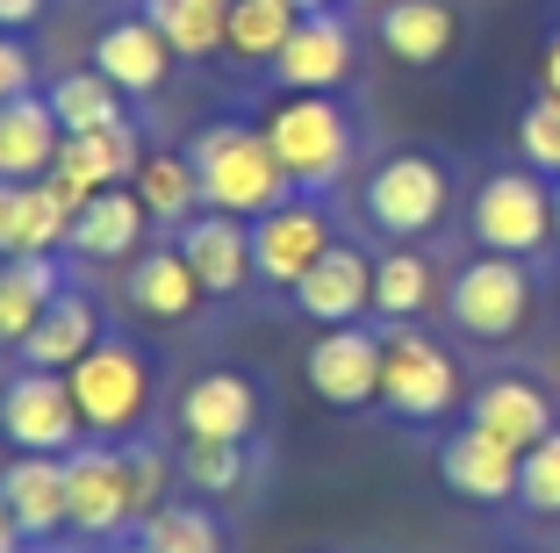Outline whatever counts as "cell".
I'll return each instance as SVG.
<instances>
[{
    "label": "cell",
    "mask_w": 560,
    "mask_h": 553,
    "mask_svg": "<svg viewBox=\"0 0 560 553\" xmlns=\"http://www.w3.org/2000/svg\"><path fill=\"white\" fill-rule=\"evenodd\" d=\"M259 130H266V145H273V159L288 165L295 195H330V187L352 173V159H360L352 115L330 94H280L273 108L259 115Z\"/></svg>",
    "instance_id": "obj_2"
},
{
    "label": "cell",
    "mask_w": 560,
    "mask_h": 553,
    "mask_svg": "<svg viewBox=\"0 0 560 553\" xmlns=\"http://www.w3.org/2000/svg\"><path fill=\"white\" fill-rule=\"evenodd\" d=\"M0 266H8V260H0Z\"/></svg>",
    "instance_id": "obj_45"
},
{
    "label": "cell",
    "mask_w": 560,
    "mask_h": 553,
    "mask_svg": "<svg viewBox=\"0 0 560 553\" xmlns=\"http://www.w3.org/2000/svg\"><path fill=\"white\" fill-rule=\"evenodd\" d=\"M539 94H560V30L546 36V50H539Z\"/></svg>",
    "instance_id": "obj_40"
},
{
    "label": "cell",
    "mask_w": 560,
    "mask_h": 553,
    "mask_svg": "<svg viewBox=\"0 0 560 553\" xmlns=\"http://www.w3.org/2000/svg\"><path fill=\"white\" fill-rule=\"evenodd\" d=\"M273 80H280V94H338V87L352 80V30H346V15H302L295 22V36L280 44V58H273Z\"/></svg>",
    "instance_id": "obj_17"
},
{
    "label": "cell",
    "mask_w": 560,
    "mask_h": 553,
    "mask_svg": "<svg viewBox=\"0 0 560 553\" xmlns=\"http://www.w3.org/2000/svg\"><path fill=\"white\" fill-rule=\"evenodd\" d=\"M288 8H295V15H324L330 0H288Z\"/></svg>",
    "instance_id": "obj_42"
},
{
    "label": "cell",
    "mask_w": 560,
    "mask_h": 553,
    "mask_svg": "<svg viewBox=\"0 0 560 553\" xmlns=\"http://www.w3.org/2000/svg\"><path fill=\"white\" fill-rule=\"evenodd\" d=\"M366 223L396 244H417L453 216V173H445L431 151H388V159L366 173Z\"/></svg>",
    "instance_id": "obj_7"
},
{
    "label": "cell",
    "mask_w": 560,
    "mask_h": 553,
    "mask_svg": "<svg viewBox=\"0 0 560 553\" xmlns=\"http://www.w3.org/2000/svg\"><path fill=\"white\" fill-rule=\"evenodd\" d=\"M44 101H50V115H58V130L66 137H86V130H116V123H130L122 115V87L108 80V72H94V66H80V72H58V80L44 87Z\"/></svg>",
    "instance_id": "obj_29"
},
{
    "label": "cell",
    "mask_w": 560,
    "mask_h": 553,
    "mask_svg": "<svg viewBox=\"0 0 560 553\" xmlns=\"http://www.w3.org/2000/svg\"><path fill=\"white\" fill-rule=\"evenodd\" d=\"M517 151H525L532 173L560 180V94H539L525 115H517Z\"/></svg>",
    "instance_id": "obj_35"
},
{
    "label": "cell",
    "mask_w": 560,
    "mask_h": 553,
    "mask_svg": "<svg viewBox=\"0 0 560 553\" xmlns=\"http://www.w3.org/2000/svg\"><path fill=\"white\" fill-rule=\"evenodd\" d=\"M122 460H130V496H137V518H151V510L165 504L173 474H180V460H165L159 446H122Z\"/></svg>",
    "instance_id": "obj_37"
},
{
    "label": "cell",
    "mask_w": 560,
    "mask_h": 553,
    "mask_svg": "<svg viewBox=\"0 0 560 553\" xmlns=\"http://www.w3.org/2000/svg\"><path fill=\"white\" fill-rule=\"evenodd\" d=\"M310 389L330 410H366L381 403V331L338 324L310 345Z\"/></svg>",
    "instance_id": "obj_13"
},
{
    "label": "cell",
    "mask_w": 560,
    "mask_h": 553,
    "mask_svg": "<svg viewBox=\"0 0 560 553\" xmlns=\"http://www.w3.org/2000/svg\"><path fill=\"white\" fill-rule=\"evenodd\" d=\"M439 482L460 496V504H517V482H525V453H511L503 439H489L481 424H460V431H445L439 446Z\"/></svg>",
    "instance_id": "obj_11"
},
{
    "label": "cell",
    "mask_w": 560,
    "mask_h": 553,
    "mask_svg": "<svg viewBox=\"0 0 560 553\" xmlns=\"http://www.w3.org/2000/svg\"><path fill=\"white\" fill-rule=\"evenodd\" d=\"M0 496L15 510L22 539L50 546L58 532H72V488H66V453H22L0 468Z\"/></svg>",
    "instance_id": "obj_19"
},
{
    "label": "cell",
    "mask_w": 560,
    "mask_h": 553,
    "mask_svg": "<svg viewBox=\"0 0 560 553\" xmlns=\"http://www.w3.org/2000/svg\"><path fill=\"white\" fill-rule=\"evenodd\" d=\"M66 488H72V532L94 546H116L122 532H137V496H130V460L122 446L86 439L66 453Z\"/></svg>",
    "instance_id": "obj_8"
},
{
    "label": "cell",
    "mask_w": 560,
    "mask_h": 553,
    "mask_svg": "<svg viewBox=\"0 0 560 553\" xmlns=\"http://www.w3.org/2000/svg\"><path fill=\"white\" fill-rule=\"evenodd\" d=\"M58 145H66V130L44 94L0 101V180H44L58 165Z\"/></svg>",
    "instance_id": "obj_26"
},
{
    "label": "cell",
    "mask_w": 560,
    "mask_h": 553,
    "mask_svg": "<svg viewBox=\"0 0 560 553\" xmlns=\"http://www.w3.org/2000/svg\"><path fill=\"white\" fill-rule=\"evenodd\" d=\"M180 439H223V446H252L259 431V381L237 367H209L180 389Z\"/></svg>",
    "instance_id": "obj_15"
},
{
    "label": "cell",
    "mask_w": 560,
    "mask_h": 553,
    "mask_svg": "<svg viewBox=\"0 0 560 553\" xmlns=\"http://www.w3.org/2000/svg\"><path fill=\"white\" fill-rule=\"evenodd\" d=\"M467 424H481V431L503 439L511 453H532L546 431H560L553 395H546L532 375H489L475 395H467Z\"/></svg>",
    "instance_id": "obj_20"
},
{
    "label": "cell",
    "mask_w": 560,
    "mask_h": 553,
    "mask_svg": "<svg viewBox=\"0 0 560 553\" xmlns=\"http://www.w3.org/2000/svg\"><path fill=\"white\" fill-rule=\"evenodd\" d=\"M30 539H22V525H15V510H8V496H0V553H22Z\"/></svg>",
    "instance_id": "obj_41"
},
{
    "label": "cell",
    "mask_w": 560,
    "mask_h": 553,
    "mask_svg": "<svg viewBox=\"0 0 560 553\" xmlns=\"http://www.w3.org/2000/svg\"><path fill=\"white\" fill-rule=\"evenodd\" d=\"M439 266H431V252H417V244H396V252H381L374 260V316L381 324H417V316L439 302Z\"/></svg>",
    "instance_id": "obj_27"
},
{
    "label": "cell",
    "mask_w": 560,
    "mask_h": 553,
    "mask_svg": "<svg viewBox=\"0 0 560 553\" xmlns=\"http://www.w3.org/2000/svg\"><path fill=\"white\" fill-rule=\"evenodd\" d=\"M245 468H252V453L245 446H223V439H187V453H180V482L195 488V496H237L245 488Z\"/></svg>",
    "instance_id": "obj_34"
},
{
    "label": "cell",
    "mask_w": 560,
    "mask_h": 553,
    "mask_svg": "<svg viewBox=\"0 0 560 553\" xmlns=\"http://www.w3.org/2000/svg\"><path fill=\"white\" fill-rule=\"evenodd\" d=\"M187 159H195V180H201V209L237 216V223H259L266 209H280L295 195V180L273 159L259 123H209Z\"/></svg>",
    "instance_id": "obj_1"
},
{
    "label": "cell",
    "mask_w": 560,
    "mask_h": 553,
    "mask_svg": "<svg viewBox=\"0 0 560 553\" xmlns=\"http://www.w3.org/2000/svg\"><path fill=\"white\" fill-rule=\"evenodd\" d=\"M352 8H374V0H352Z\"/></svg>",
    "instance_id": "obj_44"
},
{
    "label": "cell",
    "mask_w": 560,
    "mask_h": 553,
    "mask_svg": "<svg viewBox=\"0 0 560 553\" xmlns=\"http://www.w3.org/2000/svg\"><path fill=\"white\" fill-rule=\"evenodd\" d=\"M44 8H50V0H0V30H30V22H44Z\"/></svg>",
    "instance_id": "obj_39"
},
{
    "label": "cell",
    "mask_w": 560,
    "mask_h": 553,
    "mask_svg": "<svg viewBox=\"0 0 560 553\" xmlns=\"http://www.w3.org/2000/svg\"><path fill=\"white\" fill-rule=\"evenodd\" d=\"M0 439L15 446V453H72V446H86L72 381L44 375V367H22V375L0 389Z\"/></svg>",
    "instance_id": "obj_9"
},
{
    "label": "cell",
    "mask_w": 560,
    "mask_h": 553,
    "mask_svg": "<svg viewBox=\"0 0 560 553\" xmlns=\"http://www.w3.org/2000/svg\"><path fill=\"white\" fill-rule=\"evenodd\" d=\"M94 72H108L130 101L137 94H159L165 72H173V44L151 30V15H116L108 30L94 36Z\"/></svg>",
    "instance_id": "obj_21"
},
{
    "label": "cell",
    "mask_w": 560,
    "mask_h": 553,
    "mask_svg": "<svg viewBox=\"0 0 560 553\" xmlns=\"http://www.w3.org/2000/svg\"><path fill=\"white\" fill-rule=\"evenodd\" d=\"M137 201H144L151 223H173L180 230L187 216H201V180H195V159H180V151H144V165H137Z\"/></svg>",
    "instance_id": "obj_30"
},
{
    "label": "cell",
    "mask_w": 560,
    "mask_h": 553,
    "mask_svg": "<svg viewBox=\"0 0 560 553\" xmlns=\"http://www.w3.org/2000/svg\"><path fill=\"white\" fill-rule=\"evenodd\" d=\"M137 165H144V137H137V123H116V130L66 137V145H58V165H50L44 180L80 209L86 195H101V187H130Z\"/></svg>",
    "instance_id": "obj_14"
},
{
    "label": "cell",
    "mask_w": 560,
    "mask_h": 553,
    "mask_svg": "<svg viewBox=\"0 0 560 553\" xmlns=\"http://www.w3.org/2000/svg\"><path fill=\"white\" fill-rule=\"evenodd\" d=\"M539 288H532V260H503V252H475L460 274L445 280V316L475 345H511L525 338Z\"/></svg>",
    "instance_id": "obj_4"
},
{
    "label": "cell",
    "mask_w": 560,
    "mask_h": 553,
    "mask_svg": "<svg viewBox=\"0 0 560 553\" xmlns=\"http://www.w3.org/2000/svg\"><path fill=\"white\" fill-rule=\"evenodd\" d=\"M144 201H137V187H101V195L80 201V216H72V244L66 252H80V260L108 266V260H130L137 238H144Z\"/></svg>",
    "instance_id": "obj_25"
},
{
    "label": "cell",
    "mask_w": 560,
    "mask_h": 553,
    "mask_svg": "<svg viewBox=\"0 0 560 553\" xmlns=\"http://www.w3.org/2000/svg\"><path fill=\"white\" fill-rule=\"evenodd\" d=\"M180 260L195 266L209 302H231V295H245L252 280H259V266H252V223L215 216V209H201V216L180 223Z\"/></svg>",
    "instance_id": "obj_16"
},
{
    "label": "cell",
    "mask_w": 560,
    "mask_h": 553,
    "mask_svg": "<svg viewBox=\"0 0 560 553\" xmlns=\"http://www.w3.org/2000/svg\"><path fill=\"white\" fill-rule=\"evenodd\" d=\"M66 381H72V403H80L86 439L122 446L130 431H144V417H151V359L137 353L130 338H101Z\"/></svg>",
    "instance_id": "obj_6"
},
{
    "label": "cell",
    "mask_w": 560,
    "mask_h": 553,
    "mask_svg": "<svg viewBox=\"0 0 560 553\" xmlns=\"http://www.w3.org/2000/svg\"><path fill=\"white\" fill-rule=\"evenodd\" d=\"M517 504H525L532 518L560 525V431H546V439L525 453V482H517Z\"/></svg>",
    "instance_id": "obj_36"
},
{
    "label": "cell",
    "mask_w": 560,
    "mask_h": 553,
    "mask_svg": "<svg viewBox=\"0 0 560 553\" xmlns=\"http://www.w3.org/2000/svg\"><path fill=\"white\" fill-rule=\"evenodd\" d=\"M144 15L173 44V58H215L231 30V0H144Z\"/></svg>",
    "instance_id": "obj_31"
},
{
    "label": "cell",
    "mask_w": 560,
    "mask_h": 553,
    "mask_svg": "<svg viewBox=\"0 0 560 553\" xmlns=\"http://www.w3.org/2000/svg\"><path fill=\"white\" fill-rule=\"evenodd\" d=\"M467 230H475L481 252H503V260H539L553 230V180L532 173V165H503L475 187L467 201Z\"/></svg>",
    "instance_id": "obj_5"
},
{
    "label": "cell",
    "mask_w": 560,
    "mask_h": 553,
    "mask_svg": "<svg viewBox=\"0 0 560 553\" xmlns=\"http://www.w3.org/2000/svg\"><path fill=\"white\" fill-rule=\"evenodd\" d=\"M137 553H223V532L201 504H159L137 518Z\"/></svg>",
    "instance_id": "obj_33"
},
{
    "label": "cell",
    "mask_w": 560,
    "mask_h": 553,
    "mask_svg": "<svg viewBox=\"0 0 560 553\" xmlns=\"http://www.w3.org/2000/svg\"><path fill=\"white\" fill-rule=\"evenodd\" d=\"M460 44V15L445 8V0H388L381 8V50L410 72H431L453 58Z\"/></svg>",
    "instance_id": "obj_24"
},
{
    "label": "cell",
    "mask_w": 560,
    "mask_h": 553,
    "mask_svg": "<svg viewBox=\"0 0 560 553\" xmlns=\"http://www.w3.org/2000/svg\"><path fill=\"white\" fill-rule=\"evenodd\" d=\"M66 288V274H58V252H36V260H8L0 266V345H15L36 331V316L50 310V295Z\"/></svg>",
    "instance_id": "obj_28"
},
{
    "label": "cell",
    "mask_w": 560,
    "mask_h": 553,
    "mask_svg": "<svg viewBox=\"0 0 560 553\" xmlns=\"http://www.w3.org/2000/svg\"><path fill=\"white\" fill-rule=\"evenodd\" d=\"M101 345V310L80 288H58L50 310L36 316V331L22 338V367H44V375H72L86 353Z\"/></svg>",
    "instance_id": "obj_23"
},
{
    "label": "cell",
    "mask_w": 560,
    "mask_h": 553,
    "mask_svg": "<svg viewBox=\"0 0 560 553\" xmlns=\"http://www.w3.org/2000/svg\"><path fill=\"white\" fill-rule=\"evenodd\" d=\"M22 94H36V66L22 50V36L0 30V101H22Z\"/></svg>",
    "instance_id": "obj_38"
},
{
    "label": "cell",
    "mask_w": 560,
    "mask_h": 553,
    "mask_svg": "<svg viewBox=\"0 0 560 553\" xmlns=\"http://www.w3.org/2000/svg\"><path fill=\"white\" fill-rule=\"evenodd\" d=\"M72 201L50 180H0V260H36L72 244Z\"/></svg>",
    "instance_id": "obj_18"
},
{
    "label": "cell",
    "mask_w": 560,
    "mask_h": 553,
    "mask_svg": "<svg viewBox=\"0 0 560 553\" xmlns=\"http://www.w3.org/2000/svg\"><path fill=\"white\" fill-rule=\"evenodd\" d=\"M553 230H560V187H553Z\"/></svg>",
    "instance_id": "obj_43"
},
{
    "label": "cell",
    "mask_w": 560,
    "mask_h": 553,
    "mask_svg": "<svg viewBox=\"0 0 560 553\" xmlns=\"http://www.w3.org/2000/svg\"><path fill=\"white\" fill-rule=\"evenodd\" d=\"M122 302H130L137 316H151V324H187L209 295H201L195 266L180 260V244H159V252H137V260H130Z\"/></svg>",
    "instance_id": "obj_22"
},
{
    "label": "cell",
    "mask_w": 560,
    "mask_h": 553,
    "mask_svg": "<svg viewBox=\"0 0 560 553\" xmlns=\"http://www.w3.org/2000/svg\"><path fill=\"white\" fill-rule=\"evenodd\" d=\"M330 244H338V230H330L324 195H288L280 209H266L259 223H252V266H259V280H273V288H295Z\"/></svg>",
    "instance_id": "obj_10"
},
{
    "label": "cell",
    "mask_w": 560,
    "mask_h": 553,
    "mask_svg": "<svg viewBox=\"0 0 560 553\" xmlns=\"http://www.w3.org/2000/svg\"><path fill=\"white\" fill-rule=\"evenodd\" d=\"M288 302H295L310 324L338 331V324H360V316H374V260H366L360 244H330L324 260L310 266V274L288 288Z\"/></svg>",
    "instance_id": "obj_12"
},
{
    "label": "cell",
    "mask_w": 560,
    "mask_h": 553,
    "mask_svg": "<svg viewBox=\"0 0 560 553\" xmlns=\"http://www.w3.org/2000/svg\"><path fill=\"white\" fill-rule=\"evenodd\" d=\"M295 8L288 0H231V30H223V50L245 58V66H273L280 44L295 36Z\"/></svg>",
    "instance_id": "obj_32"
},
{
    "label": "cell",
    "mask_w": 560,
    "mask_h": 553,
    "mask_svg": "<svg viewBox=\"0 0 560 553\" xmlns=\"http://www.w3.org/2000/svg\"><path fill=\"white\" fill-rule=\"evenodd\" d=\"M381 410L402 424H445L453 410H467L460 359L445 353L424 324L381 331Z\"/></svg>",
    "instance_id": "obj_3"
}]
</instances>
